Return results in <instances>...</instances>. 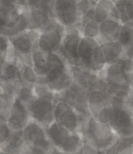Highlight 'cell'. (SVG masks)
Segmentation results:
<instances>
[{"label": "cell", "instance_id": "8", "mask_svg": "<svg viewBox=\"0 0 133 154\" xmlns=\"http://www.w3.org/2000/svg\"><path fill=\"white\" fill-rule=\"evenodd\" d=\"M23 138L32 147L35 154H58L57 149L50 143L45 128L31 120L23 129Z\"/></svg>", "mask_w": 133, "mask_h": 154}, {"label": "cell", "instance_id": "35", "mask_svg": "<svg viewBox=\"0 0 133 154\" xmlns=\"http://www.w3.org/2000/svg\"><path fill=\"white\" fill-rule=\"evenodd\" d=\"M92 6H95L90 2V0H77V8H78V15L80 19Z\"/></svg>", "mask_w": 133, "mask_h": 154}, {"label": "cell", "instance_id": "37", "mask_svg": "<svg viewBox=\"0 0 133 154\" xmlns=\"http://www.w3.org/2000/svg\"><path fill=\"white\" fill-rule=\"evenodd\" d=\"M10 1L20 10H25L29 9L27 6V0H10Z\"/></svg>", "mask_w": 133, "mask_h": 154}, {"label": "cell", "instance_id": "46", "mask_svg": "<svg viewBox=\"0 0 133 154\" xmlns=\"http://www.w3.org/2000/svg\"><path fill=\"white\" fill-rule=\"evenodd\" d=\"M0 26H1V25H0Z\"/></svg>", "mask_w": 133, "mask_h": 154}, {"label": "cell", "instance_id": "26", "mask_svg": "<svg viewBox=\"0 0 133 154\" xmlns=\"http://www.w3.org/2000/svg\"><path fill=\"white\" fill-rule=\"evenodd\" d=\"M20 76L21 79L22 84L24 85L33 87L37 84L39 75L34 70L32 65L24 64L20 67Z\"/></svg>", "mask_w": 133, "mask_h": 154}, {"label": "cell", "instance_id": "34", "mask_svg": "<svg viewBox=\"0 0 133 154\" xmlns=\"http://www.w3.org/2000/svg\"><path fill=\"white\" fill-rule=\"evenodd\" d=\"M11 48L10 39L7 36L0 34V58L2 60H5L6 55L7 54L8 51Z\"/></svg>", "mask_w": 133, "mask_h": 154}, {"label": "cell", "instance_id": "25", "mask_svg": "<svg viewBox=\"0 0 133 154\" xmlns=\"http://www.w3.org/2000/svg\"><path fill=\"white\" fill-rule=\"evenodd\" d=\"M22 82L20 78L11 81H3L0 80V88L5 95L10 100L14 101L17 97L18 91L22 86Z\"/></svg>", "mask_w": 133, "mask_h": 154}, {"label": "cell", "instance_id": "1", "mask_svg": "<svg viewBox=\"0 0 133 154\" xmlns=\"http://www.w3.org/2000/svg\"><path fill=\"white\" fill-rule=\"evenodd\" d=\"M105 91L110 97L131 99L133 94V60L125 58L104 70Z\"/></svg>", "mask_w": 133, "mask_h": 154}, {"label": "cell", "instance_id": "45", "mask_svg": "<svg viewBox=\"0 0 133 154\" xmlns=\"http://www.w3.org/2000/svg\"><path fill=\"white\" fill-rule=\"evenodd\" d=\"M1 91H2V90H1V88H0V92H1Z\"/></svg>", "mask_w": 133, "mask_h": 154}, {"label": "cell", "instance_id": "9", "mask_svg": "<svg viewBox=\"0 0 133 154\" xmlns=\"http://www.w3.org/2000/svg\"><path fill=\"white\" fill-rule=\"evenodd\" d=\"M88 107L90 115L101 124H109L113 116L110 97L105 91H90L88 94Z\"/></svg>", "mask_w": 133, "mask_h": 154}, {"label": "cell", "instance_id": "21", "mask_svg": "<svg viewBox=\"0 0 133 154\" xmlns=\"http://www.w3.org/2000/svg\"><path fill=\"white\" fill-rule=\"evenodd\" d=\"M100 46L105 57L107 65L115 63L127 58L125 57L123 49L118 41L105 42L101 43Z\"/></svg>", "mask_w": 133, "mask_h": 154}, {"label": "cell", "instance_id": "5", "mask_svg": "<svg viewBox=\"0 0 133 154\" xmlns=\"http://www.w3.org/2000/svg\"><path fill=\"white\" fill-rule=\"evenodd\" d=\"M83 140L98 150H106L115 144L117 136L109 124H101L90 117L82 131Z\"/></svg>", "mask_w": 133, "mask_h": 154}, {"label": "cell", "instance_id": "3", "mask_svg": "<svg viewBox=\"0 0 133 154\" xmlns=\"http://www.w3.org/2000/svg\"><path fill=\"white\" fill-rule=\"evenodd\" d=\"M110 100L113 116L109 125L118 138L125 139L133 136V108L130 99L110 97Z\"/></svg>", "mask_w": 133, "mask_h": 154}, {"label": "cell", "instance_id": "28", "mask_svg": "<svg viewBox=\"0 0 133 154\" xmlns=\"http://www.w3.org/2000/svg\"><path fill=\"white\" fill-rule=\"evenodd\" d=\"M20 78V67L14 62H4L1 80L11 81Z\"/></svg>", "mask_w": 133, "mask_h": 154}, {"label": "cell", "instance_id": "18", "mask_svg": "<svg viewBox=\"0 0 133 154\" xmlns=\"http://www.w3.org/2000/svg\"><path fill=\"white\" fill-rule=\"evenodd\" d=\"M108 19L120 20V16L113 0H100L95 5L94 20L100 23Z\"/></svg>", "mask_w": 133, "mask_h": 154}, {"label": "cell", "instance_id": "32", "mask_svg": "<svg viewBox=\"0 0 133 154\" xmlns=\"http://www.w3.org/2000/svg\"><path fill=\"white\" fill-rule=\"evenodd\" d=\"M12 103L13 101L10 100L2 92V91H1L0 92V117L6 119V121L10 113Z\"/></svg>", "mask_w": 133, "mask_h": 154}, {"label": "cell", "instance_id": "17", "mask_svg": "<svg viewBox=\"0 0 133 154\" xmlns=\"http://www.w3.org/2000/svg\"><path fill=\"white\" fill-rule=\"evenodd\" d=\"M21 11L10 0H0V33L15 25Z\"/></svg>", "mask_w": 133, "mask_h": 154}, {"label": "cell", "instance_id": "12", "mask_svg": "<svg viewBox=\"0 0 133 154\" xmlns=\"http://www.w3.org/2000/svg\"><path fill=\"white\" fill-rule=\"evenodd\" d=\"M55 102L35 97L31 103L27 106L31 120L36 121L44 128L54 122Z\"/></svg>", "mask_w": 133, "mask_h": 154}, {"label": "cell", "instance_id": "24", "mask_svg": "<svg viewBox=\"0 0 133 154\" xmlns=\"http://www.w3.org/2000/svg\"><path fill=\"white\" fill-rule=\"evenodd\" d=\"M121 23L133 22V0H118L114 2Z\"/></svg>", "mask_w": 133, "mask_h": 154}, {"label": "cell", "instance_id": "33", "mask_svg": "<svg viewBox=\"0 0 133 154\" xmlns=\"http://www.w3.org/2000/svg\"><path fill=\"white\" fill-rule=\"evenodd\" d=\"M13 132L8 126L6 119L0 117V146L9 140Z\"/></svg>", "mask_w": 133, "mask_h": 154}, {"label": "cell", "instance_id": "14", "mask_svg": "<svg viewBox=\"0 0 133 154\" xmlns=\"http://www.w3.org/2000/svg\"><path fill=\"white\" fill-rule=\"evenodd\" d=\"M55 17L65 27L77 25L80 20L77 0H55Z\"/></svg>", "mask_w": 133, "mask_h": 154}, {"label": "cell", "instance_id": "15", "mask_svg": "<svg viewBox=\"0 0 133 154\" xmlns=\"http://www.w3.org/2000/svg\"><path fill=\"white\" fill-rule=\"evenodd\" d=\"M31 120L27 106L16 97L12 103L10 113L6 119L8 126L13 131H23Z\"/></svg>", "mask_w": 133, "mask_h": 154}, {"label": "cell", "instance_id": "6", "mask_svg": "<svg viewBox=\"0 0 133 154\" xmlns=\"http://www.w3.org/2000/svg\"><path fill=\"white\" fill-rule=\"evenodd\" d=\"M39 30L27 29L17 35L8 37L15 52V63L19 67L24 64L32 65V47L34 42L39 39Z\"/></svg>", "mask_w": 133, "mask_h": 154}, {"label": "cell", "instance_id": "44", "mask_svg": "<svg viewBox=\"0 0 133 154\" xmlns=\"http://www.w3.org/2000/svg\"><path fill=\"white\" fill-rule=\"evenodd\" d=\"M113 1H114V2H116V1H118V0H113Z\"/></svg>", "mask_w": 133, "mask_h": 154}, {"label": "cell", "instance_id": "40", "mask_svg": "<svg viewBox=\"0 0 133 154\" xmlns=\"http://www.w3.org/2000/svg\"><path fill=\"white\" fill-rule=\"evenodd\" d=\"M99 1H100V0H90V2H92V3L94 5V6H95V5H96V2H99Z\"/></svg>", "mask_w": 133, "mask_h": 154}, {"label": "cell", "instance_id": "19", "mask_svg": "<svg viewBox=\"0 0 133 154\" xmlns=\"http://www.w3.org/2000/svg\"><path fill=\"white\" fill-rule=\"evenodd\" d=\"M70 69L72 74V83L69 87V89L77 96L88 97L89 88L83 70L78 66H71Z\"/></svg>", "mask_w": 133, "mask_h": 154}, {"label": "cell", "instance_id": "31", "mask_svg": "<svg viewBox=\"0 0 133 154\" xmlns=\"http://www.w3.org/2000/svg\"><path fill=\"white\" fill-rule=\"evenodd\" d=\"M35 97L36 96L34 93L33 87L24 85H22L17 95V98L18 100L26 106L31 103Z\"/></svg>", "mask_w": 133, "mask_h": 154}, {"label": "cell", "instance_id": "36", "mask_svg": "<svg viewBox=\"0 0 133 154\" xmlns=\"http://www.w3.org/2000/svg\"><path fill=\"white\" fill-rule=\"evenodd\" d=\"M81 154H104V150H98L96 149L91 146L85 142H83L82 148L80 149Z\"/></svg>", "mask_w": 133, "mask_h": 154}, {"label": "cell", "instance_id": "39", "mask_svg": "<svg viewBox=\"0 0 133 154\" xmlns=\"http://www.w3.org/2000/svg\"><path fill=\"white\" fill-rule=\"evenodd\" d=\"M3 63H4V61L2 60V59L0 58V80H1V78H2V68H3Z\"/></svg>", "mask_w": 133, "mask_h": 154}, {"label": "cell", "instance_id": "43", "mask_svg": "<svg viewBox=\"0 0 133 154\" xmlns=\"http://www.w3.org/2000/svg\"><path fill=\"white\" fill-rule=\"evenodd\" d=\"M58 154H66V153H62V152H59Z\"/></svg>", "mask_w": 133, "mask_h": 154}, {"label": "cell", "instance_id": "23", "mask_svg": "<svg viewBox=\"0 0 133 154\" xmlns=\"http://www.w3.org/2000/svg\"><path fill=\"white\" fill-rule=\"evenodd\" d=\"M47 53L39 47L35 41L31 52V64L39 76H45L47 74Z\"/></svg>", "mask_w": 133, "mask_h": 154}, {"label": "cell", "instance_id": "38", "mask_svg": "<svg viewBox=\"0 0 133 154\" xmlns=\"http://www.w3.org/2000/svg\"><path fill=\"white\" fill-rule=\"evenodd\" d=\"M41 2L42 0H27V6H28V8L37 6V5H39Z\"/></svg>", "mask_w": 133, "mask_h": 154}, {"label": "cell", "instance_id": "11", "mask_svg": "<svg viewBox=\"0 0 133 154\" xmlns=\"http://www.w3.org/2000/svg\"><path fill=\"white\" fill-rule=\"evenodd\" d=\"M82 36L74 26L66 27V33L57 53L71 66H78V46Z\"/></svg>", "mask_w": 133, "mask_h": 154}, {"label": "cell", "instance_id": "10", "mask_svg": "<svg viewBox=\"0 0 133 154\" xmlns=\"http://www.w3.org/2000/svg\"><path fill=\"white\" fill-rule=\"evenodd\" d=\"M66 33V27L56 18L50 20L40 30V35L36 40L39 47L45 53L57 52Z\"/></svg>", "mask_w": 133, "mask_h": 154}, {"label": "cell", "instance_id": "13", "mask_svg": "<svg viewBox=\"0 0 133 154\" xmlns=\"http://www.w3.org/2000/svg\"><path fill=\"white\" fill-rule=\"evenodd\" d=\"M55 0H42L35 6L29 8V29L40 30L52 19H54Z\"/></svg>", "mask_w": 133, "mask_h": 154}, {"label": "cell", "instance_id": "20", "mask_svg": "<svg viewBox=\"0 0 133 154\" xmlns=\"http://www.w3.org/2000/svg\"><path fill=\"white\" fill-rule=\"evenodd\" d=\"M122 23L119 20L108 19L100 23V44L105 42L118 41Z\"/></svg>", "mask_w": 133, "mask_h": 154}, {"label": "cell", "instance_id": "7", "mask_svg": "<svg viewBox=\"0 0 133 154\" xmlns=\"http://www.w3.org/2000/svg\"><path fill=\"white\" fill-rule=\"evenodd\" d=\"M90 117L81 115L72 106L63 102H57L55 104V121L69 131L82 133Z\"/></svg>", "mask_w": 133, "mask_h": 154}, {"label": "cell", "instance_id": "42", "mask_svg": "<svg viewBox=\"0 0 133 154\" xmlns=\"http://www.w3.org/2000/svg\"><path fill=\"white\" fill-rule=\"evenodd\" d=\"M0 154H10V153L4 152V151H2V150H1V149H0Z\"/></svg>", "mask_w": 133, "mask_h": 154}, {"label": "cell", "instance_id": "2", "mask_svg": "<svg viewBox=\"0 0 133 154\" xmlns=\"http://www.w3.org/2000/svg\"><path fill=\"white\" fill-rule=\"evenodd\" d=\"M107 66L100 44L96 39L82 37L78 46V67L100 74Z\"/></svg>", "mask_w": 133, "mask_h": 154}, {"label": "cell", "instance_id": "30", "mask_svg": "<svg viewBox=\"0 0 133 154\" xmlns=\"http://www.w3.org/2000/svg\"><path fill=\"white\" fill-rule=\"evenodd\" d=\"M33 91L36 97L51 100L56 103V100H55L56 93L47 85L35 84L33 86Z\"/></svg>", "mask_w": 133, "mask_h": 154}, {"label": "cell", "instance_id": "41", "mask_svg": "<svg viewBox=\"0 0 133 154\" xmlns=\"http://www.w3.org/2000/svg\"><path fill=\"white\" fill-rule=\"evenodd\" d=\"M130 102H131V106H132V108H133V94H132V96H131V99H130Z\"/></svg>", "mask_w": 133, "mask_h": 154}, {"label": "cell", "instance_id": "27", "mask_svg": "<svg viewBox=\"0 0 133 154\" xmlns=\"http://www.w3.org/2000/svg\"><path fill=\"white\" fill-rule=\"evenodd\" d=\"M81 34L82 37L96 39V41L100 43V23H97L94 19L90 20L88 22H86L85 25L82 27L81 30Z\"/></svg>", "mask_w": 133, "mask_h": 154}, {"label": "cell", "instance_id": "22", "mask_svg": "<svg viewBox=\"0 0 133 154\" xmlns=\"http://www.w3.org/2000/svg\"><path fill=\"white\" fill-rule=\"evenodd\" d=\"M118 42L121 44L125 57L133 60V22L122 24Z\"/></svg>", "mask_w": 133, "mask_h": 154}, {"label": "cell", "instance_id": "4", "mask_svg": "<svg viewBox=\"0 0 133 154\" xmlns=\"http://www.w3.org/2000/svg\"><path fill=\"white\" fill-rule=\"evenodd\" d=\"M45 131L50 143L58 152L62 153H76L83 145L82 133L69 131L56 121L45 128Z\"/></svg>", "mask_w": 133, "mask_h": 154}, {"label": "cell", "instance_id": "29", "mask_svg": "<svg viewBox=\"0 0 133 154\" xmlns=\"http://www.w3.org/2000/svg\"><path fill=\"white\" fill-rule=\"evenodd\" d=\"M116 154H133V136L130 138H118L114 144Z\"/></svg>", "mask_w": 133, "mask_h": 154}, {"label": "cell", "instance_id": "16", "mask_svg": "<svg viewBox=\"0 0 133 154\" xmlns=\"http://www.w3.org/2000/svg\"><path fill=\"white\" fill-rule=\"evenodd\" d=\"M71 66L65 68L53 69L47 71V85L55 93L63 92L69 88L72 83Z\"/></svg>", "mask_w": 133, "mask_h": 154}]
</instances>
